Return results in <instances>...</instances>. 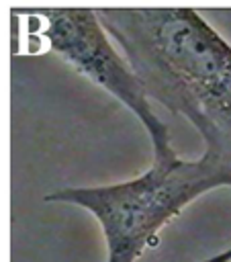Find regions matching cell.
<instances>
[{
	"label": "cell",
	"mask_w": 231,
	"mask_h": 262,
	"mask_svg": "<svg viewBox=\"0 0 231 262\" xmlns=\"http://www.w3.org/2000/svg\"><path fill=\"white\" fill-rule=\"evenodd\" d=\"M147 96L188 119L231 164V43L194 8H96Z\"/></svg>",
	"instance_id": "cell-1"
},
{
	"label": "cell",
	"mask_w": 231,
	"mask_h": 262,
	"mask_svg": "<svg viewBox=\"0 0 231 262\" xmlns=\"http://www.w3.org/2000/svg\"><path fill=\"white\" fill-rule=\"evenodd\" d=\"M231 186V164L202 151L198 160L153 162L143 174L90 188H59L47 203H67L90 211L106 239L108 262H137L157 231L200 194Z\"/></svg>",
	"instance_id": "cell-2"
},
{
	"label": "cell",
	"mask_w": 231,
	"mask_h": 262,
	"mask_svg": "<svg viewBox=\"0 0 231 262\" xmlns=\"http://www.w3.org/2000/svg\"><path fill=\"white\" fill-rule=\"evenodd\" d=\"M33 14L45 20L41 35L65 63L102 86L139 119L151 139L153 162L178 158L168 125L153 113L143 82L114 49L96 8H41Z\"/></svg>",
	"instance_id": "cell-3"
},
{
	"label": "cell",
	"mask_w": 231,
	"mask_h": 262,
	"mask_svg": "<svg viewBox=\"0 0 231 262\" xmlns=\"http://www.w3.org/2000/svg\"><path fill=\"white\" fill-rule=\"evenodd\" d=\"M202 262H231V248L221 252V254H215V256H211V258H206Z\"/></svg>",
	"instance_id": "cell-4"
}]
</instances>
